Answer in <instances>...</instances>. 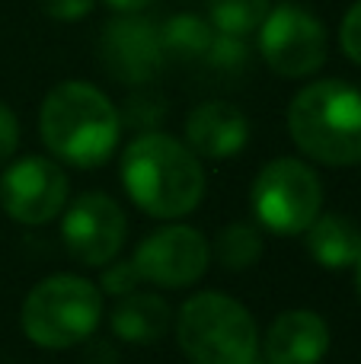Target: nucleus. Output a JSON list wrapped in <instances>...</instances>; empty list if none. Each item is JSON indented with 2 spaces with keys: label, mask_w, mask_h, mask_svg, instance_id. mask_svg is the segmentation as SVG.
<instances>
[{
  "label": "nucleus",
  "mask_w": 361,
  "mask_h": 364,
  "mask_svg": "<svg viewBox=\"0 0 361 364\" xmlns=\"http://www.w3.org/2000/svg\"><path fill=\"white\" fill-rule=\"evenodd\" d=\"M122 182L144 214L173 220L192 214L205 195V170L189 144L144 132L122 154Z\"/></svg>",
  "instance_id": "f257e3e1"
},
{
  "label": "nucleus",
  "mask_w": 361,
  "mask_h": 364,
  "mask_svg": "<svg viewBox=\"0 0 361 364\" xmlns=\"http://www.w3.org/2000/svg\"><path fill=\"white\" fill-rule=\"evenodd\" d=\"M38 128L45 147L58 160L93 170L112 157L122 134V119L119 109L93 83L64 80L45 96Z\"/></svg>",
  "instance_id": "f03ea898"
},
{
  "label": "nucleus",
  "mask_w": 361,
  "mask_h": 364,
  "mask_svg": "<svg viewBox=\"0 0 361 364\" xmlns=\"http://www.w3.org/2000/svg\"><path fill=\"white\" fill-rule=\"evenodd\" d=\"M288 132L311 160L352 166L361 160V90L345 80H317L288 106Z\"/></svg>",
  "instance_id": "7ed1b4c3"
},
{
  "label": "nucleus",
  "mask_w": 361,
  "mask_h": 364,
  "mask_svg": "<svg viewBox=\"0 0 361 364\" xmlns=\"http://www.w3.org/2000/svg\"><path fill=\"white\" fill-rule=\"evenodd\" d=\"M176 339L192 364H253L259 352L256 320L221 291H198L183 304Z\"/></svg>",
  "instance_id": "20e7f679"
},
{
  "label": "nucleus",
  "mask_w": 361,
  "mask_h": 364,
  "mask_svg": "<svg viewBox=\"0 0 361 364\" xmlns=\"http://www.w3.org/2000/svg\"><path fill=\"white\" fill-rule=\"evenodd\" d=\"M102 316V291L80 275H51L26 294L19 323L38 348H70L93 336Z\"/></svg>",
  "instance_id": "39448f33"
},
{
  "label": "nucleus",
  "mask_w": 361,
  "mask_h": 364,
  "mask_svg": "<svg viewBox=\"0 0 361 364\" xmlns=\"http://www.w3.org/2000/svg\"><path fill=\"white\" fill-rule=\"evenodd\" d=\"M253 214L272 233L298 237L317 220L323 208V186L320 176L294 157H279L259 170L253 179Z\"/></svg>",
  "instance_id": "423d86ee"
},
{
  "label": "nucleus",
  "mask_w": 361,
  "mask_h": 364,
  "mask_svg": "<svg viewBox=\"0 0 361 364\" xmlns=\"http://www.w3.org/2000/svg\"><path fill=\"white\" fill-rule=\"evenodd\" d=\"M259 51L279 77L301 80L323 68L326 29L311 10L298 4H281L262 19Z\"/></svg>",
  "instance_id": "0eeeda50"
},
{
  "label": "nucleus",
  "mask_w": 361,
  "mask_h": 364,
  "mask_svg": "<svg viewBox=\"0 0 361 364\" xmlns=\"http://www.w3.org/2000/svg\"><path fill=\"white\" fill-rule=\"evenodd\" d=\"M0 205L16 224L42 227L68 205V176L48 157H23L0 176Z\"/></svg>",
  "instance_id": "6e6552de"
},
{
  "label": "nucleus",
  "mask_w": 361,
  "mask_h": 364,
  "mask_svg": "<svg viewBox=\"0 0 361 364\" xmlns=\"http://www.w3.org/2000/svg\"><path fill=\"white\" fill-rule=\"evenodd\" d=\"M128 218L119 201L106 192H87L64 211L61 237L68 252L83 265L102 269L109 265L119 250L125 246Z\"/></svg>",
  "instance_id": "1a4fd4ad"
},
{
  "label": "nucleus",
  "mask_w": 361,
  "mask_h": 364,
  "mask_svg": "<svg viewBox=\"0 0 361 364\" xmlns=\"http://www.w3.org/2000/svg\"><path fill=\"white\" fill-rule=\"evenodd\" d=\"M208 240L195 227L170 224L141 240L131 265L138 269L141 282H153L160 288H185L208 272Z\"/></svg>",
  "instance_id": "9d476101"
},
{
  "label": "nucleus",
  "mask_w": 361,
  "mask_h": 364,
  "mask_svg": "<svg viewBox=\"0 0 361 364\" xmlns=\"http://www.w3.org/2000/svg\"><path fill=\"white\" fill-rule=\"evenodd\" d=\"M163 48L160 32L151 19L138 13H122L106 23L99 36V61L119 83L128 87H147L163 68Z\"/></svg>",
  "instance_id": "9b49d317"
},
{
  "label": "nucleus",
  "mask_w": 361,
  "mask_h": 364,
  "mask_svg": "<svg viewBox=\"0 0 361 364\" xmlns=\"http://www.w3.org/2000/svg\"><path fill=\"white\" fill-rule=\"evenodd\" d=\"M185 141L195 157L227 160L240 154L249 141V122L234 102H202L185 119Z\"/></svg>",
  "instance_id": "f8f14e48"
},
{
  "label": "nucleus",
  "mask_w": 361,
  "mask_h": 364,
  "mask_svg": "<svg viewBox=\"0 0 361 364\" xmlns=\"http://www.w3.org/2000/svg\"><path fill=\"white\" fill-rule=\"evenodd\" d=\"M330 352V326L313 310H288L266 333L269 364H320Z\"/></svg>",
  "instance_id": "ddd939ff"
},
{
  "label": "nucleus",
  "mask_w": 361,
  "mask_h": 364,
  "mask_svg": "<svg viewBox=\"0 0 361 364\" xmlns=\"http://www.w3.org/2000/svg\"><path fill=\"white\" fill-rule=\"evenodd\" d=\"M307 250L323 269H355L361 256V227L345 214H317L307 227Z\"/></svg>",
  "instance_id": "4468645a"
},
{
  "label": "nucleus",
  "mask_w": 361,
  "mask_h": 364,
  "mask_svg": "<svg viewBox=\"0 0 361 364\" xmlns=\"http://www.w3.org/2000/svg\"><path fill=\"white\" fill-rule=\"evenodd\" d=\"M170 307L163 297L147 294V291H131L119 301L112 310V329L119 339L134 342V346H151V342L163 339L170 329Z\"/></svg>",
  "instance_id": "2eb2a0df"
},
{
  "label": "nucleus",
  "mask_w": 361,
  "mask_h": 364,
  "mask_svg": "<svg viewBox=\"0 0 361 364\" xmlns=\"http://www.w3.org/2000/svg\"><path fill=\"white\" fill-rule=\"evenodd\" d=\"M160 32V48L166 58H183V61H205L215 38V26L198 13H176L163 26H157Z\"/></svg>",
  "instance_id": "dca6fc26"
},
{
  "label": "nucleus",
  "mask_w": 361,
  "mask_h": 364,
  "mask_svg": "<svg viewBox=\"0 0 361 364\" xmlns=\"http://www.w3.org/2000/svg\"><path fill=\"white\" fill-rule=\"evenodd\" d=\"M269 16V0H208V23L217 32L243 36L256 32Z\"/></svg>",
  "instance_id": "f3484780"
},
{
  "label": "nucleus",
  "mask_w": 361,
  "mask_h": 364,
  "mask_svg": "<svg viewBox=\"0 0 361 364\" xmlns=\"http://www.w3.org/2000/svg\"><path fill=\"white\" fill-rule=\"evenodd\" d=\"M215 252L224 269L243 272V269H249V265H256V259L262 256V237L249 224H230L217 233Z\"/></svg>",
  "instance_id": "a211bd4d"
},
{
  "label": "nucleus",
  "mask_w": 361,
  "mask_h": 364,
  "mask_svg": "<svg viewBox=\"0 0 361 364\" xmlns=\"http://www.w3.org/2000/svg\"><path fill=\"white\" fill-rule=\"evenodd\" d=\"M119 119H122V125L134 128V132H141V134L153 132V128H157L160 122L166 119V100H163V93H157V90H147V87H138L125 100Z\"/></svg>",
  "instance_id": "6ab92c4d"
},
{
  "label": "nucleus",
  "mask_w": 361,
  "mask_h": 364,
  "mask_svg": "<svg viewBox=\"0 0 361 364\" xmlns=\"http://www.w3.org/2000/svg\"><path fill=\"white\" fill-rule=\"evenodd\" d=\"M249 61V48L243 42V36H227V32H217L211 38V48L205 55V64H211L215 70H227V74H237L243 70Z\"/></svg>",
  "instance_id": "aec40b11"
},
{
  "label": "nucleus",
  "mask_w": 361,
  "mask_h": 364,
  "mask_svg": "<svg viewBox=\"0 0 361 364\" xmlns=\"http://www.w3.org/2000/svg\"><path fill=\"white\" fill-rule=\"evenodd\" d=\"M42 13L55 23H77V19L90 16L96 6V0H38Z\"/></svg>",
  "instance_id": "412c9836"
},
{
  "label": "nucleus",
  "mask_w": 361,
  "mask_h": 364,
  "mask_svg": "<svg viewBox=\"0 0 361 364\" xmlns=\"http://www.w3.org/2000/svg\"><path fill=\"white\" fill-rule=\"evenodd\" d=\"M339 42H343L345 58H352L355 64H361V0L349 6L343 26H339Z\"/></svg>",
  "instance_id": "4be33fe9"
},
{
  "label": "nucleus",
  "mask_w": 361,
  "mask_h": 364,
  "mask_svg": "<svg viewBox=\"0 0 361 364\" xmlns=\"http://www.w3.org/2000/svg\"><path fill=\"white\" fill-rule=\"evenodd\" d=\"M138 282H141L138 269H134L131 262H119V265H109L106 269V275H102V291L125 297V294H131V291H138Z\"/></svg>",
  "instance_id": "5701e85b"
},
{
  "label": "nucleus",
  "mask_w": 361,
  "mask_h": 364,
  "mask_svg": "<svg viewBox=\"0 0 361 364\" xmlns=\"http://www.w3.org/2000/svg\"><path fill=\"white\" fill-rule=\"evenodd\" d=\"M16 147H19V122L13 115V109L0 102V164H6L16 154Z\"/></svg>",
  "instance_id": "b1692460"
},
{
  "label": "nucleus",
  "mask_w": 361,
  "mask_h": 364,
  "mask_svg": "<svg viewBox=\"0 0 361 364\" xmlns=\"http://www.w3.org/2000/svg\"><path fill=\"white\" fill-rule=\"evenodd\" d=\"M106 4L119 13H141V10H147L153 0H106Z\"/></svg>",
  "instance_id": "393cba45"
},
{
  "label": "nucleus",
  "mask_w": 361,
  "mask_h": 364,
  "mask_svg": "<svg viewBox=\"0 0 361 364\" xmlns=\"http://www.w3.org/2000/svg\"><path fill=\"white\" fill-rule=\"evenodd\" d=\"M355 288H358V297H361V256H358V262H355Z\"/></svg>",
  "instance_id": "a878e982"
}]
</instances>
